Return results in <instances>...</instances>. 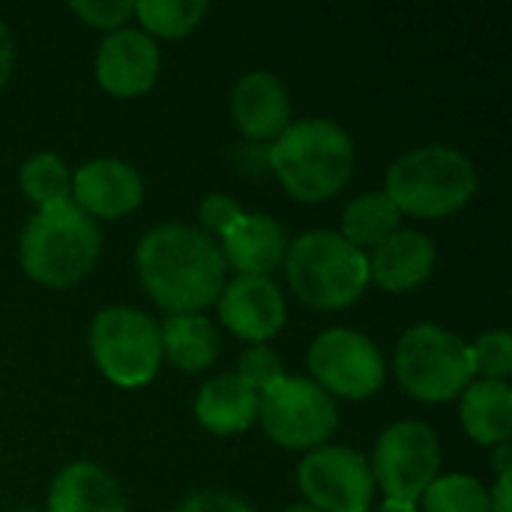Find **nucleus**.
Returning <instances> with one entry per match:
<instances>
[{"mask_svg":"<svg viewBox=\"0 0 512 512\" xmlns=\"http://www.w3.org/2000/svg\"><path fill=\"white\" fill-rule=\"evenodd\" d=\"M141 285L171 315H198L225 288V258L219 243L189 225H159L135 249Z\"/></svg>","mask_w":512,"mask_h":512,"instance_id":"f257e3e1","label":"nucleus"},{"mask_svg":"<svg viewBox=\"0 0 512 512\" xmlns=\"http://www.w3.org/2000/svg\"><path fill=\"white\" fill-rule=\"evenodd\" d=\"M270 165L297 201H327L354 171V141L336 120H297L270 147Z\"/></svg>","mask_w":512,"mask_h":512,"instance_id":"f03ea898","label":"nucleus"},{"mask_svg":"<svg viewBox=\"0 0 512 512\" xmlns=\"http://www.w3.org/2000/svg\"><path fill=\"white\" fill-rule=\"evenodd\" d=\"M477 192L474 162L444 144L417 147L399 156L384 183V195L399 213L420 219H444L462 210Z\"/></svg>","mask_w":512,"mask_h":512,"instance_id":"7ed1b4c3","label":"nucleus"},{"mask_svg":"<svg viewBox=\"0 0 512 512\" xmlns=\"http://www.w3.org/2000/svg\"><path fill=\"white\" fill-rule=\"evenodd\" d=\"M102 249L96 222L72 201L42 207L21 234V267L45 288H69L90 273Z\"/></svg>","mask_w":512,"mask_h":512,"instance_id":"20e7f679","label":"nucleus"},{"mask_svg":"<svg viewBox=\"0 0 512 512\" xmlns=\"http://www.w3.org/2000/svg\"><path fill=\"white\" fill-rule=\"evenodd\" d=\"M285 273L294 294L312 309H345L369 285V255L336 231H309L285 252Z\"/></svg>","mask_w":512,"mask_h":512,"instance_id":"39448f33","label":"nucleus"},{"mask_svg":"<svg viewBox=\"0 0 512 512\" xmlns=\"http://www.w3.org/2000/svg\"><path fill=\"white\" fill-rule=\"evenodd\" d=\"M393 363L402 390L420 402H450L474 381L468 345L438 324H417L405 330Z\"/></svg>","mask_w":512,"mask_h":512,"instance_id":"423d86ee","label":"nucleus"},{"mask_svg":"<svg viewBox=\"0 0 512 512\" xmlns=\"http://www.w3.org/2000/svg\"><path fill=\"white\" fill-rule=\"evenodd\" d=\"M90 351L99 372L126 390L144 387L162 366L159 324L129 306H108L90 324Z\"/></svg>","mask_w":512,"mask_h":512,"instance_id":"0eeeda50","label":"nucleus"},{"mask_svg":"<svg viewBox=\"0 0 512 512\" xmlns=\"http://www.w3.org/2000/svg\"><path fill=\"white\" fill-rule=\"evenodd\" d=\"M258 420L270 441L285 450H315L339 426V408L309 378H279L273 387L258 393Z\"/></svg>","mask_w":512,"mask_h":512,"instance_id":"6e6552de","label":"nucleus"},{"mask_svg":"<svg viewBox=\"0 0 512 512\" xmlns=\"http://www.w3.org/2000/svg\"><path fill=\"white\" fill-rule=\"evenodd\" d=\"M372 480L390 501L417 504L423 492L438 480L441 471V441L429 423L399 420L375 444Z\"/></svg>","mask_w":512,"mask_h":512,"instance_id":"1a4fd4ad","label":"nucleus"},{"mask_svg":"<svg viewBox=\"0 0 512 512\" xmlns=\"http://www.w3.org/2000/svg\"><path fill=\"white\" fill-rule=\"evenodd\" d=\"M309 369L324 393L345 399H369L381 390L387 378V366L378 345L348 327L324 330L312 342Z\"/></svg>","mask_w":512,"mask_h":512,"instance_id":"9d476101","label":"nucleus"},{"mask_svg":"<svg viewBox=\"0 0 512 512\" xmlns=\"http://www.w3.org/2000/svg\"><path fill=\"white\" fill-rule=\"evenodd\" d=\"M300 492L318 512H369L375 480L366 456L351 447H315L297 468Z\"/></svg>","mask_w":512,"mask_h":512,"instance_id":"9b49d317","label":"nucleus"},{"mask_svg":"<svg viewBox=\"0 0 512 512\" xmlns=\"http://www.w3.org/2000/svg\"><path fill=\"white\" fill-rule=\"evenodd\" d=\"M159 48L135 27H120L108 33L96 51V81L105 93L117 99H132L147 93L159 78Z\"/></svg>","mask_w":512,"mask_h":512,"instance_id":"f8f14e48","label":"nucleus"},{"mask_svg":"<svg viewBox=\"0 0 512 512\" xmlns=\"http://www.w3.org/2000/svg\"><path fill=\"white\" fill-rule=\"evenodd\" d=\"M216 303L222 324L252 345H264L285 324V300L267 276H237L225 282Z\"/></svg>","mask_w":512,"mask_h":512,"instance_id":"ddd939ff","label":"nucleus"},{"mask_svg":"<svg viewBox=\"0 0 512 512\" xmlns=\"http://www.w3.org/2000/svg\"><path fill=\"white\" fill-rule=\"evenodd\" d=\"M144 198L141 174L120 159H93L72 177L69 201L90 219H120Z\"/></svg>","mask_w":512,"mask_h":512,"instance_id":"4468645a","label":"nucleus"},{"mask_svg":"<svg viewBox=\"0 0 512 512\" xmlns=\"http://www.w3.org/2000/svg\"><path fill=\"white\" fill-rule=\"evenodd\" d=\"M231 117L246 138H279L291 126L285 84L264 69L243 75L231 93Z\"/></svg>","mask_w":512,"mask_h":512,"instance_id":"2eb2a0df","label":"nucleus"},{"mask_svg":"<svg viewBox=\"0 0 512 512\" xmlns=\"http://www.w3.org/2000/svg\"><path fill=\"white\" fill-rule=\"evenodd\" d=\"M222 258L240 276H267L285 261L288 237L279 222L264 213H243L222 234Z\"/></svg>","mask_w":512,"mask_h":512,"instance_id":"dca6fc26","label":"nucleus"},{"mask_svg":"<svg viewBox=\"0 0 512 512\" xmlns=\"http://www.w3.org/2000/svg\"><path fill=\"white\" fill-rule=\"evenodd\" d=\"M435 267V243L420 231L399 228L381 246L372 249L369 279H375L384 291L405 294L420 288Z\"/></svg>","mask_w":512,"mask_h":512,"instance_id":"f3484780","label":"nucleus"},{"mask_svg":"<svg viewBox=\"0 0 512 512\" xmlns=\"http://www.w3.org/2000/svg\"><path fill=\"white\" fill-rule=\"evenodd\" d=\"M45 512H129V507L111 474L99 465L75 462L54 477Z\"/></svg>","mask_w":512,"mask_h":512,"instance_id":"a211bd4d","label":"nucleus"},{"mask_svg":"<svg viewBox=\"0 0 512 512\" xmlns=\"http://www.w3.org/2000/svg\"><path fill=\"white\" fill-rule=\"evenodd\" d=\"M195 417L213 435H240L258 420V393L237 375H219L201 387Z\"/></svg>","mask_w":512,"mask_h":512,"instance_id":"6ab92c4d","label":"nucleus"},{"mask_svg":"<svg viewBox=\"0 0 512 512\" xmlns=\"http://www.w3.org/2000/svg\"><path fill=\"white\" fill-rule=\"evenodd\" d=\"M459 417L465 432L483 444L498 447L510 444L512 435V387L507 381H471L462 393Z\"/></svg>","mask_w":512,"mask_h":512,"instance_id":"aec40b11","label":"nucleus"},{"mask_svg":"<svg viewBox=\"0 0 512 512\" xmlns=\"http://www.w3.org/2000/svg\"><path fill=\"white\" fill-rule=\"evenodd\" d=\"M162 357H168L183 372H201L213 366L219 354V339L204 315H171L162 327Z\"/></svg>","mask_w":512,"mask_h":512,"instance_id":"412c9836","label":"nucleus"},{"mask_svg":"<svg viewBox=\"0 0 512 512\" xmlns=\"http://www.w3.org/2000/svg\"><path fill=\"white\" fill-rule=\"evenodd\" d=\"M399 219L402 213L384 192H366L345 207L342 237L366 255L369 249L381 246L390 234L399 231Z\"/></svg>","mask_w":512,"mask_h":512,"instance_id":"4be33fe9","label":"nucleus"},{"mask_svg":"<svg viewBox=\"0 0 512 512\" xmlns=\"http://www.w3.org/2000/svg\"><path fill=\"white\" fill-rule=\"evenodd\" d=\"M210 12V3L204 0H141L135 3V15L144 24V33L162 36V39H177L192 33L204 15Z\"/></svg>","mask_w":512,"mask_h":512,"instance_id":"5701e85b","label":"nucleus"},{"mask_svg":"<svg viewBox=\"0 0 512 512\" xmlns=\"http://www.w3.org/2000/svg\"><path fill=\"white\" fill-rule=\"evenodd\" d=\"M21 192L27 201H33L39 210L69 201L72 192V174L66 162L54 153H36L21 165Z\"/></svg>","mask_w":512,"mask_h":512,"instance_id":"b1692460","label":"nucleus"},{"mask_svg":"<svg viewBox=\"0 0 512 512\" xmlns=\"http://www.w3.org/2000/svg\"><path fill=\"white\" fill-rule=\"evenodd\" d=\"M423 512H492L489 492L471 474L438 477L423 492Z\"/></svg>","mask_w":512,"mask_h":512,"instance_id":"393cba45","label":"nucleus"},{"mask_svg":"<svg viewBox=\"0 0 512 512\" xmlns=\"http://www.w3.org/2000/svg\"><path fill=\"white\" fill-rule=\"evenodd\" d=\"M471 351V366L474 378L480 375L483 381H507L512 372V336L507 330H489L483 333Z\"/></svg>","mask_w":512,"mask_h":512,"instance_id":"a878e982","label":"nucleus"},{"mask_svg":"<svg viewBox=\"0 0 512 512\" xmlns=\"http://www.w3.org/2000/svg\"><path fill=\"white\" fill-rule=\"evenodd\" d=\"M237 378L255 390V393H264L267 387H273L279 378H285V369H282V360L273 348L267 345H252L249 351H243L240 357V366H237Z\"/></svg>","mask_w":512,"mask_h":512,"instance_id":"bb28decb","label":"nucleus"},{"mask_svg":"<svg viewBox=\"0 0 512 512\" xmlns=\"http://www.w3.org/2000/svg\"><path fill=\"white\" fill-rule=\"evenodd\" d=\"M69 9L90 27H99V30H120L132 15H135V3L129 0H72Z\"/></svg>","mask_w":512,"mask_h":512,"instance_id":"cd10ccee","label":"nucleus"},{"mask_svg":"<svg viewBox=\"0 0 512 512\" xmlns=\"http://www.w3.org/2000/svg\"><path fill=\"white\" fill-rule=\"evenodd\" d=\"M198 216H201V222H204V228L207 231H213V234H225L240 216H243V207L234 201V198H228V195H219V192H213V195H207L204 201H201V210H198Z\"/></svg>","mask_w":512,"mask_h":512,"instance_id":"c85d7f7f","label":"nucleus"},{"mask_svg":"<svg viewBox=\"0 0 512 512\" xmlns=\"http://www.w3.org/2000/svg\"><path fill=\"white\" fill-rule=\"evenodd\" d=\"M174 512H255L243 498L228 492H198L186 498Z\"/></svg>","mask_w":512,"mask_h":512,"instance_id":"c756f323","label":"nucleus"},{"mask_svg":"<svg viewBox=\"0 0 512 512\" xmlns=\"http://www.w3.org/2000/svg\"><path fill=\"white\" fill-rule=\"evenodd\" d=\"M489 510L492 512H512V471L498 474V483L489 495Z\"/></svg>","mask_w":512,"mask_h":512,"instance_id":"7c9ffc66","label":"nucleus"},{"mask_svg":"<svg viewBox=\"0 0 512 512\" xmlns=\"http://www.w3.org/2000/svg\"><path fill=\"white\" fill-rule=\"evenodd\" d=\"M12 63H15L12 36H9V27H6V24H3V18H0V87L9 81V75H12Z\"/></svg>","mask_w":512,"mask_h":512,"instance_id":"2f4dec72","label":"nucleus"},{"mask_svg":"<svg viewBox=\"0 0 512 512\" xmlns=\"http://www.w3.org/2000/svg\"><path fill=\"white\" fill-rule=\"evenodd\" d=\"M495 468H498V474H507V471H512L510 444H498V450H495Z\"/></svg>","mask_w":512,"mask_h":512,"instance_id":"473e14b6","label":"nucleus"},{"mask_svg":"<svg viewBox=\"0 0 512 512\" xmlns=\"http://www.w3.org/2000/svg\"><path fill=\"white\" fill-rule=\"evenodd\" d=\"M375 512H417V507L414 504H405V501H390L387 498Z\"/></svg>","mask_w":512,"mask_h":512,"instance_id":"72a5a7b5","label":"nucleus"},{"mask_svg":"<svg viewBox=\"0 0 512 512\" xmlns=\"http://www.w3.org/2000/svg\"><path fill=\"white\" fill-rule=\"evenodd\" d=\"M282 512H318V510H312V507H303V504H297V507H288V510H282Z\"/></svg>","mask_w":512,"mask_h":512,"instance_id":"f704fd0d","label":"nucleus"},{"mask_svg":"<svg viewBox=\"0 0 512 512\" xmlns=\"http://www.w3.org/2000/svg\"><path fill=\"white\" fill-rule=\"evenodd\" d=\"M18 512H42V510H18Z\"/></svg>","mask_w":512,"mask_h":512,"instance_id":"c9c22d12","label":"nucleus"},{"mask_svg":"<svg viewBox=\"0 0 512 512\" xmlns=\"http://www.w3.org/2000/svg\"><path fill=\"white\" fill-rule=\"evenodd\" d=\"M369 512H372V510H369Z\"/></svg>","mask_w":512,"mask_h":512,"instance_id":"e433bc0d","label":"nucleus"}]
</instances>
